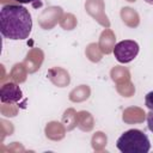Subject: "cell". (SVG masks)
Returning <instances> with one entry per match:
<instances>
[{"mask_svg":"<svg viewBox=\"0 0 153 153\" xmlns=\"http://www.w3.org/2000/svg\"><path fill=\"white\" fill-rule=\"evenodd\" d=\"M32 29L30 12L19 5H5L0 11V31L8 39H25Z\"/></svg>","mask_w":153,"mask_h":153,"instance_id":"6da1fadb","label":"cell"},{"mask_svg":"<svg viewBox=\"0 0 153 153\" xmlns=\"http://www.w3.org/2000/svg\"><path fill=\"white\" fill-rule=\"evenodd\" d=\"M116 147L122 153H147L151 149V142L140 129H129L117 139Z\"/></svg>","mask_w":153,"mask_h":153,"instance_id":"7a4b0ae2","label":"cell"},{"mask_svg":"<svg viewBox=\"0 0 153 153\" xmlns=\"http://www.w3.org/2000/svg\"><path fill=\"white\" fill-rule=\"evenodd\" d=\"M139 50H140V47L137 42L131 39H123L117 44H115L112 53L118 62L128 63V62H131L137 56Z\"/></svg>","mask_w":153,"mask_h":153,"instance_id":"3957f363","label":"cell"},{"mask_svg":"<svg viewBox=\"0 0 153 153\" xmlns=\"http://www.w3.org/2000/svg\"><path fill=\"white\" fill-rule=\"evenodd\" d=\"M23 97L20 87L14 82L5 84L0 90V99L2 103H16Z\"/></svg>","mask_w":153,"mask_h":153,"instance_id":"277c9868","label":"cell"},{"mask_svg":"<svg viewBox=\"0 0 153 153\" xmlns=\"http://www.w3.org/2000/svg\"><path fill=\"white\" fill-rule=\"evenodd\" d=\"M145 104H146V106L149 110L153 109V91H151V92H148L146 94V97H145Z\"/></svg>","mask_w":153,"mask_h":153,"instance_id":"5b68a950","label":"cell"},{"mask_svg":"<svg viewBox=\"0 0 153 153\" xmlns=\"http://www.w3.org/2000/svg\"><path fill=\"white\" fill-rule=\"evenodd\" d=\"M147 126H148V129L153 133V109L147 114Z\"/></svg>","mask_w":153,"mask_h":153,"instance_id":"8992f818","label":"cell"},{"mask_svg":"<svg viewBox=\"0 0 153 153\" xmlns=\"http://www.w3.org/2000/svg\"><path fill=\"white\" fill-rule=\"evenodd\" d=\"M16 1L19 2V4H31V2L37 1V0H16Z\"/></svg>","mask_w":153,"mask_h":153,"instance_id":"52a82bcc","label":"cell"},{"mask_svg":"<svg viewBox=\"0 0 153 153\" xmlns=\"http://www.w3.org/2000/svg\"><path fill=\"white\" fill-rule=\"evenodd\" d=\"M147 4H149V5H153V0H145Z\"/></svg>","mask_w":153,"mask_h":153,"instance_id":"ba28073f","label":"cell"}]
</instances>
